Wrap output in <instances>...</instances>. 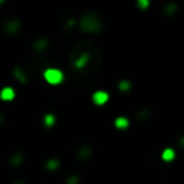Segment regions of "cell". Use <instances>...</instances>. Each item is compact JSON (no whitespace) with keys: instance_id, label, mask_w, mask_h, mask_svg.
Segmentation results:
<instances>
[{"instance_id":"1","label":"cell","mask_w":184,"mask_h":184,"mask_svg":"<svg viewBox=\"0 0 184 184\" xmlns=\"http://www.w3.org/2000/svg\"><path fill=\"white\" fill-rule=\"evenodd\" d=\"M44 78L50 85H58L63 81V73L57 68H49L44 72Z\"/></svg>"},{"instance_id":"2","label":"cell","mask_w":184,"mask_h":184,"mask_svg":"<svg viewBox=\"0 0 184 184\" xmlns=\"http://www.w3.org/2000/svg\"><path fill=\"white\" fill-rule=\"evenodd\" d=\"M92 100H93V102L96 103V105H103V103L107 102L108 95L103 91H97L93 93V96H92Z\"/></svg>"},{"instance_id":"3","label":"cell","mask_w":184,"mask_h":184,"mask_svg":"<svg viewBox=\"0 0 184 184\" xmlns=\"http://www.w3.org/2000/svg\"><path fill=\"white\" fill-rule=\"evenodd\" d=\"M0 96H1V99L4 101H11L14 99V90L13 88H10V87H5L3 91H1V93H0Z\"/></svg>"},{"instance_id":"4","label":"cell","mask_w":184,"mask_h":184,"mask_svg":"<svg viewBox=\"0 0 184 184\" xmlns=\"http://www.w3.org/2000/svg\"><path fill=\"white\" fill-rule=\"evenodd\" d=\"M174 157H175V154H174L173 149H165L162 154V158H163V160H165V162H171V160L174 159Z\"/></svg>"},{"instance_id":"5","label":"cell","mask_w":184,"mask_h":184,"mask_svg":"<svg viewBox=\"0 0 184 184\" xmlns=\"http://www.w3.org/2000/svg\"><path fill=\"white\" fill-rule=\"evenodd\" d=\"M115 125H116L117 129H126L129 126V120L126 117H117L116 121H115Z\"/></svg>"},{"instance_id":"6","label":"cell","mask_w":184,"mask_h":184,"mask_svg":"<svg viewBox=\"0 0 184 184\" xmlns=\"http://www.w3.org/2000/svg\"><path fill=\"white\" fill-rule=\"evenodd\" d=\"M44 122H45V125H47V126H52L54 124V116H53V115H47L45 119H44Z\"/></svg>"},{"instance_id":"7","label":"cell","mask_w":184,"mask_h":184,"mask_svg":"<svg viewBox=\"0 0 184 184\" xmlns=\"http://www.w3.org/2000/svg\"><path fill=\"white\" fill-rule=\"evenodd\" d=\"M137 5H139L141 9H145L149 7V0H137Z\"/></svg>"},{"instance_id":"8","label":"cell","mask_w":184,"mask_h":184,"mask_svg":"<svg viewBox=\"0 0 184 184\" xmlns=\"http://www.w3.org/2000/svg\"><path fill=\"white\" fill-rule=\"evenodd\" d=\"M128 87H130V85H129V83H126V82H122L121 85H120V88H122V90H126Z\"/></svg>"}]
</instances>
